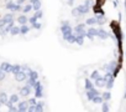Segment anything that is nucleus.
I'll return each mask as SVG.
<instances>
[{"instance_id":"nucleus-17","label":"nucleus","mask_w":126,"mask_h":112,"mask_svg":"<svg viewBox=\"0 0 126 112\" xmlns=\"http://www.w3.org/2000/svg\"><path fill=\"white\" fill-rule=\"evenodd\" d=\"M1 20L4 21V24H8V23H10V21L14 20V14H13V13H9V14L4 15V16L1 18Z\"/></svg>"},{"instance_id":"nucleus-24","label":"nucleus","mask_w":126,"mask_h":112,"mask_svg":"<svg viewBox=\"0 0 126 112\" xmlns=\"http://www.w3.org/2000/svg\"><path fill=\"white\" fill-rule=\"evenodd\" d=\"M27 20H29V18H27L26 15H19V16H17V23H19L20 25L27 24Z\"/></svg>"},{"instance_id":"nucleus-43","label":"nucleus","mask_w":126,"mask_h":112,"mask_svg":"<svg viewBox=\"0 0 126 112\" xmlns=\"http://www.w3.org/2000/svg\"><path fill=\"white\" fill-rule=\"evenodd\" d=\"M5 77H6V72H4V71L1 70V67H0V81H3Z\"/></svg>"},{"instance_id":"nucleus-12","label":"nucleus","mask_w":126,"mask_h":112,"mask_svg":"<svg viewBox=\"0 0 126 112\" xmlns=\"http://www.w3.org/2000/svg\"><path fill=\"white\" fill-rule=\"evenodd\" d=\"M17 111H20V112H25V111H27V107H29V103H27V101H21V102H17Z\"/></svg>"},{"instance_id":"nucleus-8","label":"nucleus","mask_w":126,"mask_h":112,"mask_svg":"<svg viewBox=\"0 0 126 112\" xmlns=\"http://www.w3.org/2000/svg\"><path fill=\"white\" fill-rule=\"evenodd\" d=\"M85 24H78L73 28V32L76 34H85Z\"/></svg>"},{"instance_id":"nucleus-19","label":"nucleus","mask_w":126,"mask_h":112,"mask_svg":"<svg viewBox=\"0 0 126 112\" xmlns=\"http://www.w3.org/2000/svg\"><path fill=\"white\" fill-rule=\"evenodd\" d=\"M84 87H85V90H90V88L95 87L93 80H90V79H85V80H84Z\"/></svg>"},{"instance_id":"nucleus-33","label":"nucleus","mask_w":126,"mask_h":112,"mask_svg":"<svg viewBox=\"0 0 126 112\" xmlns=\"http://www.w3.org/2000/svg\"><path fill=\"white\" fill-rule=\"evenodd\" d=\"M31 10H32V4H30V3H29L27 5L22 6V10H21V11H22L24 14H27V13H30Z\"/></svg>"},{"instance_id":"nucleus-45","label":"nucleus","mask_w":126,"mask_h":112,"mask_svg":"<svg viewBox=\"0 0 126 112\" xmlns=\"http://www.w3.org/2000/svg\"><path fill=\"white\" fill-rule=\"evenodd\" d=\"M84 4H85V5H88V6L90 8V6H93V5H94V0H85V3H84Z\"/></svg>"},{"instance_id":"nucleus-10","label":"nucleus","mask_w":126,"mask_h":112,"mask_svg":"<svg viewBox=\"0 0 126 112\" xmlns=\"http://www.w3.org/2000/svg\"><path fill=\"white\" fill-rule=\"evenodd\" d=\"M77 9H78V11H79L80 16H82V15H85V14H88V13H89V10H90V8H89L88 5H85V4L78 5V6H77Z\"/></svg>"},{"instance_id":"nucleus-13","label":"nucleus","mask_w":126,"mask_h":112,"mask_svg":"<svg viewBox=\"0 0 126 112\" xmlns=\"http://www.w3.org/2000/svg\"><path fill=\"white\" fill-rule=\"evenodd\" d=\"M0 67H1V70L6 74H11V70H13V65L9 64V62H3L1 65H0Z\"/></svg>"},{"instance_id":"nucleus-28","label":"nucleus","mask_w":126,"mask_h":112,"mask_svg":"<svg viewBox=\"0 0 126 112\" xmlns=\"http://www.w3.org/2000/svg\"><path fill=\"white\" fill-rule=\"evenodd\" d=\"M100 95H101V97H103V101H109V100L111 98L110 90H106L105 92H103V93H100Z\"/></svg>"},{"instance_id":"nucleus-35","label":"nucleus","mask_w":126,"mask_h":112,"mask_svg":"<svg viewBox=\"0 0 126 112\" xmlns=\"http://www.w3.org/2000/svg\"><path fill=\"white\" fill-rule=\"evenodd\" d=\"M9 101H11V102H14V103H17V102H19V95H16V93H13V95H10V97H9Z\"/></svg>"},{"instance_id":"nucleus-23","label":"nucleus","mask_w":126,"mask_h":112,"mask_svg":"<svg viewBox=\"0 0 126 112\" xmlns=\"http://www.w3.org/2000/svg\"><path fill=\"white\" fill-rule=\"evenodd\" d=\"M5 105H6V107H8V110H9V111H11V112H16V111H17V107H16V106H14V105H15L14 102H11V101H9V100H8Z\"/></svg>"},{"instance_id":"nucleus-42","label":"nucleus","mask_w":126,"mask_h":112,"mask_svg":"<svg viewBox=\"0 0 126 112\" xmlns=\"http://www.w3.org/2000/svg\"><path fill=\"white\" fill-rule=\"evenodd\" d=\"M26 80H27V85H30V86H31L32 88H33V85H35V82H36L37 80L35 81V80H32V79H30V77H27Z\"/></svg>"},{"instance_id":"nucleus-49","label":"nucleus","mask_w":126,"mask_h":112,"mask_svg":"<svg viewBox=\"0 0 126 112\" xmlns=\"http://www.w3.org/2000/svg\"><path fill=\"white\" fill-rule=\"evenodd\" d=\"M0 110H1V102H0Z\"/></svg>"},{"instance_id":"nucleus-39","label":"nucleus","mask_w":126,"mask_h":112,"mask_svg":"<svg viewBox=\"0 0 126 112\" xmlns=\"http://www.w3.org/2000/svg\"><path fill=\"white\" fill-rule=\"evenodd\" d=\"M21 70H22L24 72H26V74H29V72H30V71L32 70V69H31V67H30L29 65H21Z\"/></svg>"},{"instance_id":"nucleus-16","label":"nucleus","mask_w":126,"mask_h":112,"mask_svg":"<svg viewBox=\"0 0 126 112\" xmlns=\"http://www.w3.org/2000/svg\"><path fill=\"white\" fill-rule=\"evenodd\" d=\"M30 30H31V26H29L27 24L20 25V34H21V35H26V34H29Z\"/></svg>"},{"instance_id":"nucleus-38","label":"nucleus","mask_w":126,"mask_h":112,"mask_svg":"<svg viewBox=\"0 0 126 112\" xmlns=\"http://www.w3.org/2000/svg\"><path fill=\"white\" fill-rule=\"evenodd\" d=\"M41 28H42V24H41V23H38V20H37V21H36L35 24H32V25H31V29H36V30H40Z\"/></svg>"},{"instance_id":"nucleus-25","label":"nucleus","mask_w":126,"mask_h":112,"mask_svg":"<svg viewBox=\"0 0 126 112\" xmlns=\"http://www.w3.org/2000/svg\"><path fill=\"white\" fill-rule=\"evenodd\" d=\"M27 77H30V79H32V80H38V72L37 71H35V70H31L29 74H27Z\"/></svg>"},{"instance_id":"nucleus-7","label":"nucleus","mask_w":126,"mask_h":112,"mask_svg":"<svg viewBox=\"0 0 126 112\" xmlns=\"http://www.w3.org/2000/svg\"><path fill=\"white\" fill-rule=\"evenodd\" d=\"M96 95H100V92H99L95 87H93V88H90V90H87V98H88L89 101H92L93 97H95Z\"/></svg>"},{"instance_id":"nucleus-37","label":"nucleus","mask_w":126,"mask_h":112,"mask_svg":"<svg viewBox=\"0 0 126 112\" xmlns=\"http://www.w3.org/2000/svg\"><path fill=\"white\" fill-rule=\"evenodd\" d=\"M99 76H100V74H99V71H98V70H95V71H93V72L90 74V77H89V79L94 81V80H95V79H98Z\"/></svg>"},{"instance_id":"nucleus-48","label":"nucleus","mask_w":126,"mask_h":112,"mask_svg":"<svg viewBox=\"0 0 126 112\" xmlns=\"http://www.w3.org/2000/svg\"><path fill=\"white\" fill-rule=\"evenodd\" d=\"M124 98H126V90H125V93H124Z\"/></svg>"},{"instance_id":"nucleus-9","label":"nucleus","mask_w":126,"mask_h":112,"mask_svg":"<svg viewBox=\"0 0 126 112\" xmlns=\"http://www.w3.org/2000/svg\"><path fill=\"white\" fill-rule=\"evenodd\" d=\"M105 82H106V81H105V79L100 75L98 79H95V80H94V86H95V87H98V88H99V87H105Z\"/></svg>"},{"instance_id":"nucleus-40","label":"nucleus","mask_w":126,"mask_h":112,"mask_svg":"<svg viewBox=\"0 0 126 112\" xmlns=\"http://www.w3.org/2000/svg\"><path fill=\"white\" fill-rule=\"evenodd\" d=\"M36 102H37V98H36V97H31V98H29V101H27V103H29V105H32V106H35Z\"/></svg>"},{"instance_id":"nucleus-14","label":"nucleus","mask_w":126,"mask_h":112,"mask_svg":"<svg viewBox=\"0 0 126 112\" xmlns=\"http://www.w3.org/2000/svg\"><path fill=\"white\" fill-rule=\"evenodd\" d=\"M95 18H96V25H104L106 21V18L104 14H95Z\"/></svg>"},{"instance_id":"nucleus-2","label":"nucleus","mask_w":126,"mask_h":112,"mask_svg":"<svg viewBox=\"0 0 126 112\" xmlns=\"http://www.w3.org/2000/svg\"><path fill=\"white\" fill-rule=\"evenodd\" d=\"M104 71H110V72H112V75H114V77L116 76V74H117V71H119V67H117V61H111V62H109L108 65H104L103 67H101Z\"/></svg>"},{"instance_id":"nucleus-3","label":"nucleus","mask_w":126,"mask_h":112,"mask_svg":"<svg viewBox=\"0 0 126 112\" xmlns=\"http://www.w3.org/2000/svg\"><path fill=\"white\" fill-rule=\"evenodd\" d=\"M33 91H35V97L36 98H41V97H43V86H42V84L37 80L36 82H35V85H33Z\"/></svg>"},{"instance_id":"nucleus-15","label":"nucleus","mask_w":126,"mask_h":112,"mask_svg":"<svg viewBox=\"0 0 126 112\" xmlns=\"http://www.w3.org/2000/svg\"><path fill=\"white\" fill-rule=\"evenodd\" d=\"M84 39H85V34H76V44H78L79 46L84 44Z\"/></svg>"},{"instance_id":"nucleus-27","label":"nucleus","mask_w":126,"mask_h":112,"mask_svg":"<svg viewBox=\"0 0 126 112\" xmlns=\"http://www.w3.org/2000/svg\"><path fill=\"white\" fill-rule=\"evenodd\" d=\"M10 35H13V36H16V35H19L20 34V26H13L11 28V30H10V32H9Z\"/></svg>"},{"instance_id":"nucleus-4","label":"nucleus","mask_w":126,"mask_h":112,"mask_svg":"<svg viewBox=\"0 0 126 112\" xmlns=\"http://www.w3.org/2000/svg\"><path fill=\"white\" fill-rule=\"evenodd\" d=\"M32 87L30 86V85H25V86H22L21 88H20V95L19 96H24V97H26V96H29V95H31V92H32Z\"/></svg>"},{"instance_id":"nucleus-46","label":"nucleus","mask_w":126,"mask_h":112,"mask_svg":"<svg viewBox=\"0 0 126 112\" xmlns=\"http://www.w3.org/2000/svg\"><path fill=\"white\" fill-rule=\"evenodd\" d=\"M26 1H27V0H16V4H19V5H24Z\"/></svg>"},{"instance_id":"nucleus-1","label":"nucleus","mask_w":126,"mask_h":112,"mask_svg":"<svg viewBox=\"0 0 126 112\" xmlns=\"http://www.w3.org/2000/svg\"><path fill=\"white\" fill-rule=\"evenodd\" d=\"M59 30H61V32H62V37H63V40H64V37H66L67 35H69L71 32H73V28L71 26V24H69L68 20H63V21L61 23V28H59Z\"/></svg>"},{"instance_id":"nucleus-34","label":"nucleus","mask_w":126,"mask_h":112,"mask_svg":"<svg viewBox=\"0 0 126 112\" xmlns=\"http://www.w3.org/2000/svg\"><path fill=\"white\" fill-rule=\"evenodd\" d=\"M92 102H94V103H96V105H100V103L103 102V97H101V95H96L95 97H93Z\"/></svg>"},{"instance_id":"nucleus-26","label":"nucleus","mask_w":126,"mask_h":112,"mask_svg":"<svg viewBox=\"0 0 126 112\" xmlns=\"http://www.w3.org/2000/svg\"><path fill=\"white\" fill-rule=\"evenodd\" d=\"M8 100H9L8 93H5V92H0V102H1V105H5Z\"/></svg>"},{"instance_id":"nucleus-22","label":"nucleus","mask_w":126,"mask_h":112,"mask_svg":"<svg viewBox=\"0 0 126 112\" xmlns=\"http://www.w3.org/2000/svg\"><path fill=\"white\" fill-rule=\"evenodd\" d=\"M43 110H45V103H43L42 101H37L36 105H35V111H36V112H41V111H43Z\"/></svg>"},{"instance_id":"nucleus-47","label":"nucleus","mask_w":126,"mask_h":112,"mask_svg":"<svg viewBox=\"0 0 126 112\" xmlns=\"http://www.w3.org/2000/svg\"><path fill=\"white\" fill-rule=\"evenodd\" d=\"M67 3H68V5H69V6H72V5H73V3H74V0H67Z\"/></svg>"},{"instance_id":"nucleus-30","label":"nucleus","mask_w":126,"mask_h":112,"mask_svg":"<svg viewBox=\"0 0 126 112\" xmlns=\"http://www.w3.org/2000/svg\"><path fill=\"white\" fill-rule=\"evenodd\" d=\"M85 25H90V26L96 25V18H95V16H93V18H88L87 21H85Z\"/></svg>"},{"instance_id":"nucleus-20","label":"nucleus","mask_w":126,"mask_h":112,"mask_svg":"<svg viewBox=\"0 0 126 112\" xmlns=\"http://www.w3.org/2000/svg\"><path fill=\"white\" fill-rule=\"evenodd\" d=\"M30 4H32V10H38V9H41V0H32V1L30 3Z\"/></svg>"},{"instance_id":"nucleus-6","label":"nucleus","mask_w":126,"mask_h":112,"mask_svg":"<svg viewBox=\"0 0 126 112\" xmlns=\"http://www.w3.org/2000/svg\"><path fill=\"white\" fill-rule=\"evenodd\" d=\"M96 36L99 39H101V40H106L109 37V32L106 30H104V29L100 28V29H96Z\"/></svg>"},{"instance_id":"nucleus-5","label":"nucleus","mask_w":126,"mask_h":112,"mask_svg":"<svg viewBox=\"0 0 126 112\" xmlns=\"http://www.w3.org/2000/svg\"><path fill=\"white\" fill-rule=\"evenodd\" d=\"M96 36V29L94 26H90L87 31H85V37H88L89 40H94V37Z\"/></svg>"},{"instance_id":"nucleus-11","label":"nucleus","mask_w":126,"mask_h":112,"mask_svg":"<svg viewBox=\"0 0 126 112\" xmlns=\"http://www.w3.org/2000/svg\"><path fill=\"white\" fill-rule=\"evenodd\" d=\"M27 79V74L26 72H24L22 70L19 72V74H16L15 75V80L17 81V82H22V81H25Z\"/></svg>"},{"instance_id":"nucleus-21","label":"nucleus","mask_w":126,"mask_h":112,"mask_svg":"<svg viewBox=\"0 0 126 112\" xmlns=\"http://www.w3.org/2000/svg\"><path fill=\"white\" fill-rule=\"evenodd\" d=\"M64 40L68 41L69 44H74V42H76V32H71L69 35H67V36L64 37Z\"/></svg>"},{"instance_id":"nucleus-44","label":"nucleus","mask_w":126,"mask_h":112,"mask_svg":"<svg viewBox=\"0 0 126 112\" xmlns=\"http://www.w3.org/2000/svg\"><path fill=\"white\" fill-rule=\"evenodd\" d=\"M72 15H73V16H80V14H79V11H78L77 8H73V9H72Z\"/></svg>"},{"instance_id":"nucleus-18","label":"nucleus","mask_w":126,"mask_h":112,"mask_svg":"<svg viewBox=\"0 0 126 112\" xmlns=\"http://www.w3.org/2000/svg\"><path fill=\"white\" fill-rule=\"evenodd\" d=\"M114 80H115L114 76H111V77H109V79L106 80V82H105L106 90H111V88H112V86H114Z\"/></svg>"},{"instance_id":"nucleus-36","label":"nucleus","mask_w":126,"mask_h":112,"mask_svg":"<svg viewBox=\"0 0 126 112\" xmlns=\"http://www.w3.org/2000/svg\"><path fill=\"white\" fill-rule=\"evenodd\" d=\"M33 16H35L37 20H38V19H42V16H43V11H42L41 9H38V10H36V11H35Z\"/></svg>"},{"instance_id":"nucleus-29","label":"nucleus","mask_w":126,"mask_h":112,"mask_svg":"<svg viewBox=\"0 0 126 112\" xmlns=\"http://www.w3.org/2000/svg\"><path fill=\"white\" fill-rule=\"evenodd\" d=\"M15 5H16V3L9 0V1L6 3V5H5V8H6L8 10H10V11H14V10H15Z\"/></svg>"},{"instance_id":"nucleus-41","label":"nucleus","mask_w":126,"mask_h":112,"mask_svg":"<svg viewBox=\"0 0 126 112\" xmlns=\"http://www.w3.org/2000/svg\"><path fill=\"white\" fill-rule=\"evenodd\" d=\"M36 21H37V19H36L35 16H30V18H29V20H27V24L32 25V24H35Z\"/></svg>"},{"instance_id":"nucleus-31","label":"nucleus","mask_w":126,"mask_h":112,"mask_svg":"<svg viewBox=\"0 0 126 112\" xmlns=\"http://www.w3.org/2000/svg\"><path fill=\"white\" fill-rule=\"evenodd\" d=\"M101 111H104V112H108L109 110H110V106H109V101H103L101 103Z\"/></svg>"},{"instance_id":"nucleus-32","label":"nucleus","mask_w":126,"mask_h":112,"mask_svg":"<svg viewBox=\"0 0 126 112\" xmlns=\"http://www.w3.org/2000/svg\"><path fill=\"white\" fill-rule=\"evenodd\" d=\"M20 71H21V65H19V64H16V65H13V70H11V74L16 75V74H19Z\"/></svg>"},{"instance_id":"nucleus-50","label":"nucleus","mask_w":126,"mask_h":112,"mask_svg":"<svg viewBox=\"0 0 126 112\" xmlns=\"http://www.w3.org/2000/svg\"><path fill=\"white\" fill-rule=\"evenodd\" d=\"M29 1H30V3H31V1H32V0H29Z\"/></svg>"}]
</instances>
